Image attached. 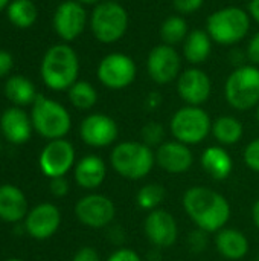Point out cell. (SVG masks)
Listing matches in <instances>:
<instances>
[{"instance_id":"33","label":"cell","mask_w":259,"mask_h":261,"mask_svg":"<svg viewBox=\"0 0 259 261\" xmlns=\"http://www.w3.org/2000/svg\"><path fill=\"white\" fill-rule=\"evenodd\" d=\"M208 236H209V232H206V231H203V229H194L191 234H189V237H188V245H189V249L192 251V252H195V254H200V252H203L206 248H208Z\"/></svg>"},{"instance_id":"18","label":"cell","mask_w":259,"mask_h":261,"mask_svg":"<svg viewBox=\"0 0 259 261\" xmlns=\"http://www.w3.org/2000/svg\"><path fill=\"white\" fill-rule=\"evenodd\" d=\"M61 225V213L52 203L37 205L32 211L27 213L24 220L26 232L35 240L50 239Z\"/></svg>"},{"instance_id":"19","label":"cell","mask_w":259,"mask_h":261,"mask_svg":"<svg viewBox=\"0 0 259 261\" xmlns=\"http://www.w3.org/2000/svg\"><path fill=\"white\" fill-rule=\"evenodd\" d=\"M0 128L3 136L8 139V142L20 145L31 139L32 135V121L26 115L24 110L20 107H11L6 109L0 116Z\"/></svg>"},{"instance_id":"8","label":"cell","mask_w":259,"mask_h":261,"mask_svg":"<svg viewBox=\"0 0 259 261\" xmlns=\"http://www.w3.org/2000/svg\"><path fill=\"white\" fill-rule=\"evenodd\" d=\"M169 130L176 141L186 145H197L211 135L212 119L205 109L198 106H185L172 115Z\"/></svg>"},{"instance_id":"14","label":"cell","mask_w":259,"mask_h":261,"mask_svg":"<svg viewBox=\"0 0 259 261\" xmlns=\"http://www.w3.org/2000/svg\"><path fill=\"white\" fill-rule=\"evenodd\" d=\"M79 136L84 144L93 148H105L116 142L119 127L116 121L105 113H92L79 125Z\"/></svg>"},{"instance_id":"37","label":"cell","mask_w":259,"mask_h":261,"mask_svg":"<svg viewBox=\"0 0 259 261\" xmlns=\"http://www.w3.org/2000/svg\"><path fill=\"white\" fill-rule=\"evenodd\" d=\"M72 261H101L99 252L92 248V246H84L81 249H78V252L73 255Z\"/></svg>"},{"instance_id":"45","label":"cell","mask_w":259,"mask_h":261,"mask_svg":"<svg viewBox=\"0 0 259 261\" xmlns=\"http://www.w3.org/2000/svg\"><path fill=\"white\" fill-rule=\"evenodd\" d=\"M256 121H258V124H259V106L256 107Z\"/></svg>"},{"instance_id":"36","label":"cell","mask_w":259,"mask_h":261,"mask_svg":"<svg viewBox=\"0 0 259 261\" xmlns=\"http://www.w3.org/2000/svg\"><path fill=\"white\" fill-rule=\"evenodd\" d=\"M246 55H247L249 61L253 66H259V32H256L249 40V44H247V49H246Z\"/></svg>"},{"instance_id":"49","label":"cell","mask_w":259,"mask_h":261,"mask_svg":"<svg viewBox=\"0 0 259 261\" xmlns=\"http://www.w3.org/2000/svg\"><path fill=\"white\" fill-rule=\"evenodd\" d=\"M258 261H259V258H258Z\"/></svg>"},{"instance_id":"43","label":"cell","mask_w":259,"mask_h":261,"mask_svg":"<svg viewBox=\"0 0 259 261\" xmlns=\"http://www.w3.org/2000/svg\"><path fill=\"white\" fill-rule=\"evenodd\" d=\"M76 2H79L81 5H95L96 6L101 0H76Z\"/></svg>"},{"instance_id":"1","label":"cell","mask_w":259,"mask_h":261,"mask_svg":"<svg viewBox=\"0 0 259 261\" xmlns=\"http://www.w3.org/2000/svg\"><path fill=\"white\" fill-rule=\"evenodd\" d=\"M182 205L192 223L209 234L226 228L231 220V203L218 191L198 185L185 191Z\"/></svg>"},{"instance_id":"6","label":"cell","mask_w":259,"mask_h":261,"mask_svg":"<svg viewBox=\"0 0 259 261\" xmlns=\"http://www.w3.org/2000/svg\"><path fill=\"white\" fill-rule=\"evenodd\" d=\"M224 98L227 104L246 112L259 106V67L253 64L238 66L226 80Z\"/></svg>"},{"instance_id":"46","label":"cell","mask_w":259,"mask_h":261,"mask_svg":"<svg viewBox=\"0 0 259 261\" xmlns=\"http://www.w3.org/2000/svg\"><path fill=\"white\" fill-rule=\"evenodd\" d=\"M5 261H23V260H20V258H8V260H5Z\"/></svg>"},{"instance_id":"25","label":"cell","mask_w":259,"mask_h":261,"mask_svg":"<svg viewBox=\"0 0 259 261\" xmlns=\"http://www.w3.org/2000/svg\"><path fill=\"white\" fill-rule=\"evenodd\" d=\"M211 135L220 145H235L243 139L244 127L243 122L231 115L218 116L212 121V132Z\"/></svg>"},{"instance_id":"13","label":"cell","mask_w":259,"mask_h":261,"mask_svg":"<svg viewBox=\"0 0 259 261\" xmlns=\"http://www.w3.org/2000/svg\"><path fill=\"white\" fill-rule=\"evenodd\" d=\"M143 234L157 249L171 248L179 239V225L176 217L163 208L150 211L143 220Z\"/></svg>"},{"instance_id":"34","label":"cell","mask_w":259,"mask_h":261,"mask_svg":"<svg viewBox=\"0 0 259 261\" xmlns=\"http://www.w3.org/2000/svg\"><path fill=\"white\" fill-rule=\"evenodd\" d=\"M205 0H172V6L180 15H189L203 6Z\"/></svg>"},{"instance_id":"38","label":"cell","mask_w":259,"mask_h":261,"mask_svg":"<svg viewBox=\"0 0 259 261\" xmlns=\"http://www.w3.org/2000/svg\"><path fill=\"white\" fill-rule=\"evenodd\" d=\"M50 193L55 197H64L69 193V182L66 180V177L50 179Z\"/></svg>"},{"instance_id":"9","label":"cell","mask_w":259,"mask_h":261,"mask_svg":"<svg viewBox=\"0 0 259 261\" xmlns=\"http://www.w3.org/2000/svg\"><path fill=\"white\" fill-rule=\"evenodd\" d=\"M96 76L104 87L111 90H122L133 84L137 76V67L130 55L122 52H111L99 61Z\"/></svg>"},{"instance_id":"3","label":"cell","mask_w":259,"mask_h":261,"mask_svg":"<svg viewBox=\"0 0 259 261\" xmlns=\"http://www.w3.org/2000/svg\"><path fill=\"white\" fill-rule=\"evenodd\" d=\"M113 170L127 180L145 179L156 165V154L142 141H124L113 147L110 153Z\"/></svg>"},{"instance_id":"20","label":"cell","mask_w":259,"mask_h":261,"mask_svg":"<svg viewBox=\"0 0 259 261\" xmlns=\"http://www.w3.org/2000/svg\"><path fill=\"white\" fill-rule=\"evenodd\" d=\"M73 174L78 187L87 191H95L107 177V165L102 158L96 154H87L76 162Z\"/></svg>"},{"instance_id":"31","label":"cell","mask_w":259,"mask_h":261,"mask_svg":"<svg viewBox=\"0 0 259 261\" xmlns=\"http://www.w3.org/2000/svg\"><path fill=\"white\" fill-rule=\"evenodd\" d=\"M140 138L148 147H159L165 142V128L160 122H147L140 130Z\"/></svg>"},{"instance_id":"27","label":"cell","mask_w":259,"mask_h":261,"mask_svg":"<svg viewBox=\"0 0 259 261\" xmlns=\"http://www.w3.org/2000/svg\"><path fill=\"white\" fill-rule=\"evenodd\" d=\"M6 14L9 21L20 29L31 28L38 17L37 6L32 0H11L6 8Z\"/></svg>"},{"instance_id":"7","label":"cell","mask_w":259,"mask_h":261,"mask_svg":"<svg viewBox=\"0 0 259 261\" xmlns=\"http://www.w3.org/2000/svg\"><path fill=\"white\" fill-rule=\"evenodd\" d=\"M31 121L35 132L49 141L63 139L72 127V118L67 109L44 95H38L35 98Z\"/></svg>"},{"instance_id":"10","label":"cell","mask_w":259,"mask_h":261,"mask_svg":"<svg viewBox=\"0 0 259 261\" xmlns=\"http://www.w3.org/2000/svg\"><path fill=\"white\" fill-rule=\"evenodd\" d=\"M75 216L84 226L102 229L113 223L116 217V206L108 196L90 193L76 202Z\"/></svg>"},{"instance_id":"29","label":"cell","mask_w":259,"mask_h":261,"mask_svg":"<svg viewBox=\"0 0 259 261\" xmlns=\"http://www.w3.org/2000/svg\"><path fill=\"white\" fill-rule=\"evenodd\" d=\"M69 101L78 110H90L98 102V92L89 81H76L69 89Z\"/></svg>"},{"instance_id":"44","label":"cell","mask_w":259,"mask_h":261,"mask_svg":"<svg viewBox=\"0 0 259 261\" xmlns=\"http://www.w3.org/2000/svg\"><path fill=\"white\" fill-rule=\"evenodd\" d=\"M9 3H11V0H0V12H2L3 9H6Z\"/></svg>"},{"instance_id":"40","label":"cell","mask_w":259,"mask_h":261,"mask_svg":"<svg viewBox=\"0 0 259 261\" xmlns=\"http://www.w3.org/2000/svg\"><path fill=\"white\" fill-rule=\"evenodd\" d=\"M160 104H162V96H160L159 93L153 92V93L148 95V98H147V106H148V109L154 110V109H157Z\"/></svg>"},{"instance_id":"32","label":"cell","mask_w":259,"mask_h":261,"mask_svg":"<svg viewBox=\"0 0 259 261\" xmlns=\"http://www.w3.org/2000/svg\"><path fill=\"white\" fill-rule=\"evenodd\" d=\"M243 159H244V164L252 171L259 173V138L247 144V147L244 148V153H243Z\"/></svg>"},{"instance_id":"24","label":"cell","mask_w":259,"mask_h":261,"mask_svg":"<svg viewBox=\"0 0 259 261\" xmlns=\"http://www.w3.org/2000/svg\"><path fill=\"white\" fill-rule=\"evenodd\" d=\"M212 52V38L206 29H194L183 41V57L188 63L197 66L205 63Z\"/></svg>"},{"instance_id":"47","label":"cell","mask_w":259,"mask_h":261,"mask_svg":"<svg viewBox=\"0 0 259 261\" xmlns=\"http://www.w3.org/2000/svg\"><path fill=\"white\" fill-rule=\"evenodd\" d=\"M0 151H2V142H0Z\"/></svg>"},{"instance_id":"12","label":"cell","mask_w":259,"mask_h":261,"mask_svg":"<svg viewBox=\"0 0 259 261\" xmlns=\"http://www.w3.org/2000/svg\"><path fill=\"white\" fill-rule=\"evenodd\" d=\"M38 164L41 173L49 179L64 177L75 165V148L64 138L49 141L40 153Z\"/></svg>"},{"instance_id":"26","label":"cell","mask_w":259,"mask_h":261,"mask_svg":"<svg viewBox=\"0 0 259 261\" xmlns=\"http://www.w3.org/2000/svg\"><path fill=\"white\" fill-rule=\"evenodd\" d=\"M5 96L15 104L17 107L20 106H29L34 104L35 98L38 96L35 92V86L32 84L31 80L21 75H14L8 78L5 83Z\"/></svg>"},{"instance_id":"2","label":"cell","mask_w":259,"mask_h":261,"mask_svg":"<svg viewBox=\"0 0 259 261\" xmlns=\"http://www.w3.org/2000/svg\"><path fill=\"white\" fill-rule=\"evenodd\" d=\"M41 80L55 92L69 90L79 75V58L73 47L69 44H53L49 47L40 66Z\"/></svg>"},{"instance_id":"4","label":"cell","mask_w":259,"mask_h":261,"mask_svg":"<svg viewBox=\"0 0 259 261\" xmlns=\"http://www.w3.org/2000/svg\"><path fill=\"white\" fill-rule=\"evenodd\" d=\"M250 18V14L240 6H224L208 17L206 32L212 41L223 46H234L249 34Z\"/></svg>"},{"instance_id":"22","label":"cell","mask_w":259,"mask_h":261,"mask_svg":"<svg viewBox=\"0 0 259 261\" xmlns=\"http://www.w3.org/2000/svg\"><path fill=\"white\" fill-rule=\"evenodd\" d=\"M200 165L214 180H226L234 171V161L223 145H211L203 150Z\"/></svg>"},{"instance_id":"15","label":"cell","mask_w":259,"mask_h":261,"mask_svg":"<svg viewBox=\"0 0 259 261\" xmlns=\"http://www.w3.org/2000/svg\"><path fill=\"white\" fill-rule=\"evenodd\" d=\"M87 12L76 0H66L58 5L53 14V29L63 41L76 40L85 29Z\"/></svg>"},{"instance_id":"41","label":"cell","mask_w":259,"mask_h":261,"mask_svg":"<svg viewBox=\"0 0 259 261\" xmlns=\"http://www.w3.org/2000/svg\"><path fill=\"white\" fill-rule=\"evenodd\" d=\"M249 14L259 24V0H250V3H249Z\"/></svg>"},{"instance_id":"21","label":"cell","mask_w":259,"mask_h":261,"mask_svg":"<svg viewBox=\"0 0 259 261\" xmlns=\"http://www.w3.org/2000/svg\"><path fill=\"white\" fill-rule=\"evenodd\" d=\"M214 243L217 252L227 260H243L250 251V243L246 234L234 228H223L215 232Z\"/></svg>"},{"instance_id":"16","label":"cell","mask_w":259,"mask_h":261,"mask_svg":"<svg viewBox=\"0 0 259 261\" xmlns=\"http://www.w3.org/2000/svg\"><path fill=\"white\" fill-rule=\"evenodd\" d=\"M177 93L186 102V106L202 107L211 98L212 81L205 70L198 67H189L177 78Z\"/></svg>"},{"instance_id":"48","label":"cell","mask_w":259,"mask_h":261,"mask_svg":"<svg viewBox=\"0 0 259 261\" xmlns=\"http://www.w3.org/2000/svg\"><path fill=\"white\" fill-rule=\"evenodd\" d=\"M116 2H119V0H116Z\"/></svg>"},{"instance_id":"17","label":"cell","mask_w":259,"mask_h":261,"mask_svg":"<svg viewBox=\"0 0 259 261\" xmlns=\"http://www.w3.org/2000/svg\"><path fill=\"white\" fill-rule=\"evenodd\" d=\"M156 165L169 174H183L194 165V153L189 145L179 141H165L154 151Z\"/></svg>"},{"instance_id":"5","label":"cell","mask_w":259,"mask_h":261,"mask_svg":"<svg viewBox=\"0 0 259 261\" xmlns=\"http://www.w3.org/2000/svg\"><path fill=\"white\" fill-rule=\"evenodd\" d=\"M130 17L127 9L116 0L99 2L90 15V29L95 38L104 44L119 41L128 29Z\"/></svg>"},{"instance_id":"30","label":"cell","mask_w":259,"mask_h":261,"mask_svg":"<svg viewBox=\"0 0 259 261\" xmlns=\"http://www.w3.org/2000/svg\"><path fill=\"white\" fill-rule=\"evenodd\" d=\"M165 197H166V191H165L163 185L151 182V184H147L142 188H139V191L136 194V203L140 210H145L150 213V211L160 208Z\"/></svg>"},{"instance_id":"23","label":"cell","mask_w":259,"mask_h":261,"mask_svg":"<svg viewBox=\"0 0 259 261\" xmlns=\"http://www.w3.org/2000/svg\"><path fill=\"white\" fill-rule=\"evenodd\" d=\"M27 216V200L23 191L11 184L0 185V219L17 223Z\"/></svg>"},{"instance_id":"28","label":"cell","mask_w":259,"mask_h":261,"mask_svg":"<svg viewBox=\"0 0 259 261\" xmlns=\"http://www.w3.org/2000/svg\"><path fill=\"white\" fill-rule=\"evenodd\" d=\"M188 34H189L188 23L182 15H169L163 20L160 26V37L163 43L169 46L183 43Z\"/></svg>"},{"instance_id":"35","label":"cell","mask_w":259,"mask_h":261,"mask_svg":"<svg viewBox=\"0 0 259 261\" xmlns=\"http://www.w3.org/2000/svg\"><path fill=\"white\" fill-rule=\"evenodd\" d=\"M107 261H142L140 255L130 248H119L108 255Z\"/></svg>"},{"instance_id":"42","label":"cell","mask_w":259,"mask_h":261,"mask_svg":"<svg viewBox=\"0 0 259 261\" xmlns=\"http://www.w3.org/2000/svg\"><path fill=\"white\" fill-rule=\"evenodd\" d=\"M252 220H253V225L259 229V199L252 206Z\"/></svg>"},{"instance_id":"39","label":"cell","mask_w":259,"mask_h":261,"mask_svg":"<svg viewBox=\"0 0 259 261\" xmlns=\"http://www.w3.org/2000/svg\"><path fill=\"white\" fill-rule=\"evenodd\" d=\"M12 66H14L12 55L6 50H0V78L8 75L11 72Z\"/></svg>"},{"instance_id":"11","label":"cell","mask_w":259,"mask_h":261,"mask_svg":"<svg viewBox=\"0 0 259 261\" xmlns=\"http://www.w3.org/2000/svg\"><path fill=\"white\" fill-rule=\"evenodd\" d=\"M147 70L156 84H169L182 73V58L174 46L157 44L147 57Z\"/></svg>"}]
</instances>
